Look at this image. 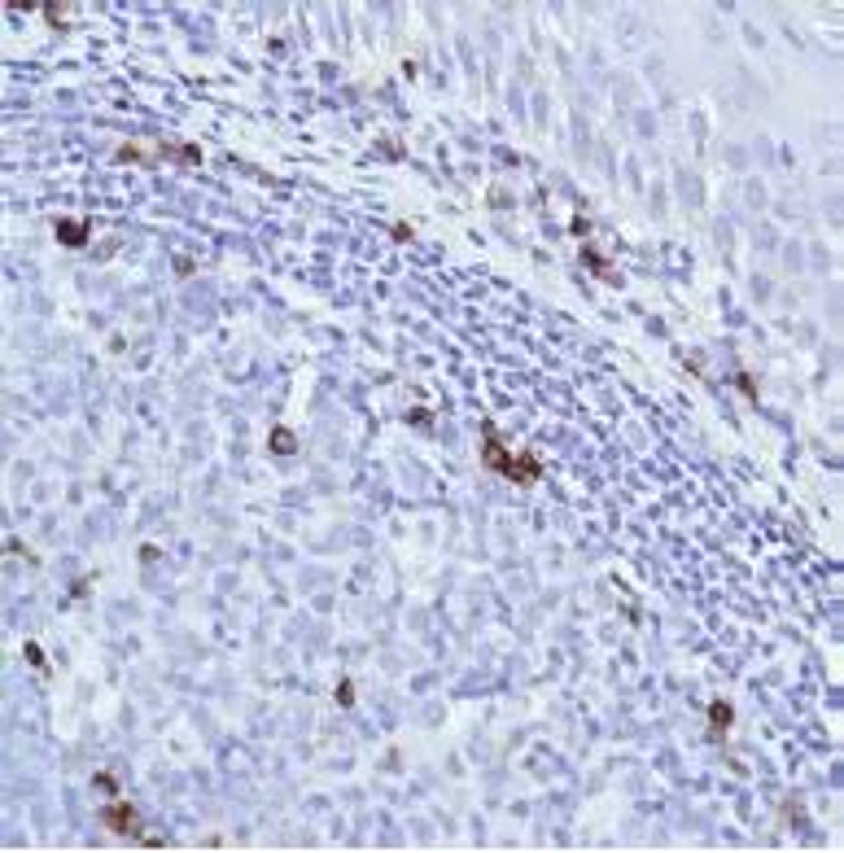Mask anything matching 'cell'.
Returning <instances> with one entry per match:
<instances>
[{
    "label": "cell",
    "instance_id": "cell-4",
    "mask_svg": "<svg viewBox=\"0 0 844 853\" xmlns=\"http://www.w3.org/2000/svg\"><path fill=\"white\" fill-rule=\"evenodd\" d=\"M709 718H713V727H718V731H722V727H731V704H726V700H713Z\"/></svg>",
    "mask_w": 844,
    "mask_h": 853
},
{
    "label": "cell",
    "instance_id": "cell-5",
    "mask_svg": "<svg viewBox=\"0 0 844 853\" xmlns=\"http://www.w3.org/2000/svg\"><path fill=\"white\" fill-rule=\"evenodd\" d=\"M272 447H276V451H293V438H289V433H276Z\"/></svg>",
    "mask_w": 844,
    "mask_h": 853
},
{
    "label": "cell",
    "instance_id": "cell-3",
    "mask_svg": "<svg viewBox=\"0 0 844 853\" xmlns=\"http://www.w3.org/2000/svg\"><path fill=\"white\" fill-rule=\"evenodd\" d=\"M57 241H66V245H84V241H88V223H57Z\"/></svg>",
    "mask_w": 844,
    "mask_h": 853
},
{
    "label": "cell",
    "instance_id": "cell-1",
    "mask_svg": "<svg viewBox=\"0 0 844 853\" xmlns=\"http://www.w3.org/2000/svg\"><path fill=\"white\" fill-rule=\"evenodd\" d=\"M482 459H486V468H490V473H499V477L517 482V486H529V482H538V477H542V464H538V459H534V455H512V451L503 447V438L494 433V429L482 433Z\"/></svg>",
    "mask_w": 844,
    "mask_h": 853
},
{
    "label": "cell",
    "instance_id": "cell-2",
    "mask_svg": "<svg viewBox=\"0 0 844 853\" xmlns=\"http://www.w3.org/2000/svg\"><path fill=\"white\" fill-rule=\"evenodd\" d=\"M101 818L110 823V831H119V836H140V840H145V823L136 818V810H131L127 801H110Z\"/></svg>",
    "mask_w": 844,
    "mask_h": 853
}]
</instances>
